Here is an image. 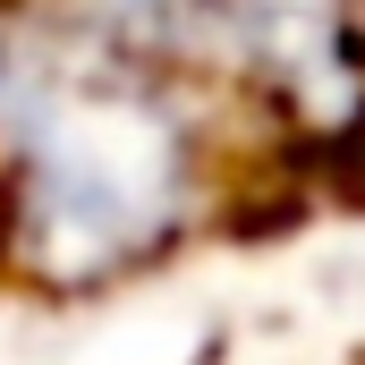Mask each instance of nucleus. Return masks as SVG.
Masks as SVG:
<instances>
[{
  "instance_id": "obj_1",
  "label": "nucleus",
  "mask_w": 365,
  "mask_h": 365,
  "mask_svg": "<svg viewBox=\"0 0 365 365\" xmlns=\"http://www.w3.org/2000/svg\"><path fill=\"white\" fill-rule=\"evenodd\" d=\"M17 43H26V26H17V0H0V102H9V68H17Z\"/></svg>"
}]
</instances>
